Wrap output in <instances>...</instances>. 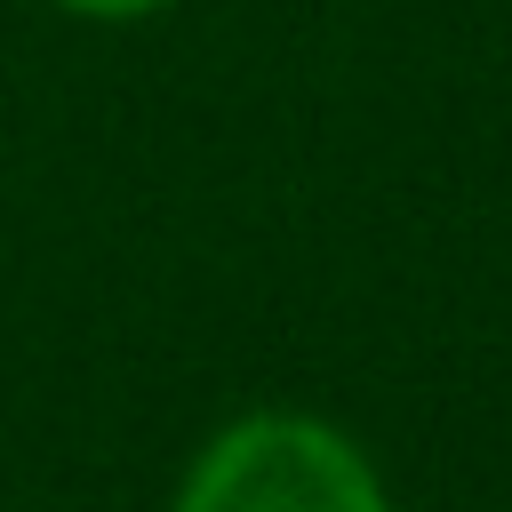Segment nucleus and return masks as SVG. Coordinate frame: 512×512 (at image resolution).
Returning <instances> with one entry per match:
<instances>
[{
  "label": "nucleus",
  "mask_w": 512,
  "mask_h": 512,
  "mask_svg": "<svg viewBox=\"0 0 512 512\" xmlns=\"http://www.w3.org/2000/svg\"><path fill=\"white\" fill-rule=\"evenodd\" d=\"M176 512H384V480L352 432L264 408L192 456Z\"/></svg>",
  "instance_id": "f257e3e1"
},
{
  "label": "nucleus",
  "mask_w": 512,
  "mask_h": 512,
  "mask_svg": "<svg viewBox=\"0 0 512 512\" xmlns=\"http://www.w3.org/2000/svg\"><path fill=\"white\" fill-rule=\"evenodd\" d=\"M64 16H96V24H136V16H160L168 0H56Z\"/></svg>",
  "instance_id": "f03ea898"
}]
</instances>
